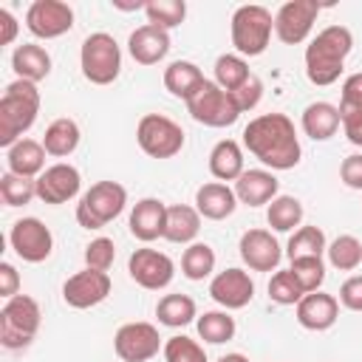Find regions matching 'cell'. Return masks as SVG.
Returning <instances> with one entry per match:
<instances>
[{
	"instance_id": "cell-11",
	"label": "cell",
	"mask_w": 362,
	"mask_h": 362,
	"mask_svg": "<svg viewBox=\"0 0 362 362\" xmlns=\"http://www.w3.org/2000/svg\"><path fill=\"white\" fill-rule=\"evenodd\" d=\"M161 348L158 328L153 322H124L113 334V351L122 362H150Z\"/></svg>"
},
{
	"instance_id": "cell-30",
	"label": "cell",
	"mask_w": 362,
	"mask_h": 362,
	"mask_svg": "<svg viewBox=\"0 0 362 362\" xmlns=\"http://www.w3.org/2000/svg\"><path fill=\"white\" fill-rule=\"evenodd\" d=\"M79 139H82L79 124H76L74 119H68V116H59V119H54V122L45 127L42 147H45V153L54 156V158H68V156L79 147Z\"/></svg>"
},
{
	"instance_id": "cell-44",
	"label": "cell",
	"mask_w": 362,
	"mask_h": 362,
	"mask_svg": "<svg viewBox=\"0 0 362 362\" xmlns=\"http://www.w3.org/2000/svg\"><path fill=\"white\" fill-rule=\"evenodd\" d=\"M232 96H235V105H238V110H240V113L255 110V107H257V102L263 99V82L252 74V76H249V82H246V85H240Z\"/></svg>"
},
{
	"instance_id": "cell-47",
	"label": "cell",
	"mask_w": 362,
	"mask_h": 362,
	"mask_svg": "<svg viewBox=\"0 0 362 362\" xmlns=\"http://www.w3.org/2000/svg\"><path fill=\"white\" fill-rule=\"evenodd\" d=\"M339 303L348 311H362V274H354L339 286Z\"/></svg>"
},
{
	"instance_id": "cell-32",
	"label": "cell",
	"mask_w": 362,
	"mask_h": 362,
	"mask_svg": "<svg viewBox=\"0 0 362 362\" xmlns=\"http://www.w3.org/2000/svg\"><path fill=\"white\" fill-rule=\"evenodd\" d=\"M195 328H198V337L204 342H209V345H223L238 331L235 317L229 311H204V314H198Z\"/></svg>"
},
{
	"instance_id": "cell-43",
	"label": "cell",
	"mask_w": 362,
	"mask_h": 362,
	"mask_svg": "<svg viewBox=\"0 0 362 362\" xmlns=\"http://www.w3.org/2000/svg\"><path fill=\"white\" fill-rule=\"evenodd\" d=\"M116 260V243L110 238H93L85 246V266L96 272H107Z\"/></svg>"
},
{
	"instance_id": "cell-45",
	"label": "cell",
	"mask_w": 362,
	"mask_h": 362,
	"mask_svg": "<svg viewBox=\"0 0 362 362\" xmlns=\"http://www.w3.org/2000/svg\"><path fill=\"white\" fill-rule=\"evenodd\" d=\"M339 178L348 189H359L362 192V153H351L342 158L339 164Z\"/></svg>"
},
{
	"instance_id": "cell-13",
	"label": "cell",
	"mask_w": 362,
	"mask_h": 362,
	"mask_svg": "<svg viewBox=\"0 0 362 362\" xmlns=\"http://www.w3.org/2000/svg\"><path fill=\"white\" fill-rule=\"evenodd\" d=\"M25 28L37 40H57L74 28V8L62 0H34L25 11Z\"/></svg>"
},
{
	"instance_id": "cell-27",
	"label": "cell",
	"mask_w": 362,
	"mask_h": 362,
	"mask_svg": "<svg viewBox=\"0 0 362 362\" xmlns=\"http://www.w3.org/2000/svg\"><path fill=\"white\" fill-rule=\"evenodd\" d=\"M11 68H14L17 79L40 82L51 74V54L37 42H23L11 54Z\"/></svg>"
},
{
	"instance_id": "cell-42",
	"label": "cell",
	"mask_w": 362,
	"mask_h": 362,
	"mask_svg": "<svg viewBox=\"0 0 362 362\" xmlns=\"http://www.w3.org/2000/svg\"><path fill=\"white\" fill-rule=\"evenodd\" d=\"M288 269H291V274L297 277V283L303 286L305 294L320 291V286L325 280V263H322V257H297V260H291Z\"/></svg>"
},
{
	"instance_id": "cell-5",
	"label": "cell",
	"mask_w": 362,
	"mask_h": 362,
	"mask_svg": "<svg viewBox=\"0 0 362 362\" xmlns=\"http://www.w3.org/2000/svg\"><path fill=\"white\" fill-rule=\"evenodd\" d=\"M42 322L40 303L28 294H17L3 303L0 308V345L8 351H20L31 345Z\"/></svg>"
},
{
	"instance_id": "cell-33",
	"label": "cell",
	"mask_w": 362,
	"mask_h": 362,
	"mask_svg": "<svg viewBox=\"0 0 362 362\" xmlns=\"http://www.w3.org/2000/svg\"><path fill=\"white\" fill-rule=\"evenodd\" d=\"M266 221L274 232H297L303 223V204L294 195H277L266 209Z\"/></svg>"
},
{
	"instance_id": "cell-4",
	"label": "cell",
	"mask_w": 362,
	"mask_h": 362,
	"mask_svg": "<svg viewBox=\"0 0 362 362\" xmlns=\"http://www.w3.org/2000/svg\"><path fill=\"white\" fill-rule=\"evenodd\" d=\"M272 31H274V17L266 6H257V3L238 6L229 23L232 45L240 57H260L269 48Z\"/></svg>"
},
{
	"instance_id": "cell-2",
	"label": "cell",
	"mask_w": 362,
	"mask_h": 362,
	"mask_svg": "<svg viewBox=\"0 0 362 362\" xmlns=\"http://www.w3.org/2000/svg\"><path fill=\"white\" fill-rule=\"evenodd\" d=\"M354 48V34L345 25H328L322 28L308 45H305V76L311 85H334L345 68V59Z\"/></svg>"
},
{
	"instance_id": "cell-40",
	"label": "cell",
	"mask_w": 362,
	"mask_h": 362,
	"mask_svg": "<svg viewBox=\"0 0 362 362\" xmlns=\"http://www.w3.org/2000/svg\"><path fill=\"white\" fill-rule=\"evenodd\" d=\"M305 297L303 286L297 283V277L291 274V269H283L277 274H272L269 280V300L277 305H297Z\"/></svg>"
},
{
	"instance_id": "cell-24",
	"label": "cell",
	"mask_w": 362,
	"mask_h": 362,
	"mask_svg": "<svg viewBox=\"0 0 362 362\" xmlns=\"http://www.w3.org/2000/svg\"><path fill=\"white\" fill-rule=\"evenodd\" d=\"M45 147L42 141H34V139H20L14 147L6 150V164H8V173L14 175H23V178H40L42 170H45Z\"/></svg>"
},
{
	"instance_id": "cell-8",
	"label": "cell",
	"mask_w": 362,
	"mask_h": 362,
	"mask_svg": "<svg viewBox=\"0 0 362 362\" xmlns=\"http://www.w3.org/2000/svg\"><path fill=\"white\" fill-rule=\"evenodd\" d=\"M189 116L204 127H229L238 122L240 110L235 105V96L215 85V79H206L189 99H187Z\"/></svg>"
},
{
	"instance_id": "cell-9",
	"label": "cell",
	"mask_w": 362,
	"mask_h": 362,
	"mask_svg": "<svg viewBox=\"0 0 362 362\" xmlns=\"http://www.w3.org/2000/svg\"><path fill=\"white\" fill-rule=\"evenodd\" d=\"M136 141L150 158H173L184 147V130L164 113H144L136 124Z\"/></svg>"
},
{
	"instance_id": "cell-16",
	"label": "cell",
	"mask_w": 362,
	"mask_h": 362,
	"mask_svg": "<svg viewBox=\"0 0 362 362\" xmlns=\"http://www.w3.org/2000/svg\"><path fill=\"white\" fill-rule=\"evenodd\" d=\"M79 187H82V175L74 164L68 161H57L51 167L42 170V175L37 178V198L42 204H51V206H59V204H68L79 195Z\"/></svg>"
},
{
	"instance_id": "cell-3",
	"label": "cell",
	"mask_w": 362,
	"mask_h": 362,
	"mask_svg": "<svg viewBox=\"0 0 362 362\" xmlns=\"http://www.w3.org/2000/svg\"><path fill=\"white\" fill-rule=\"evenodd\" d=\"M40 113V90L37 82L14 79L6 85L0 96V147H14L37 122Z\"/></svg>"
},
{
	"instance_id": "cell-14",
	"label": "cell",
	"mask_w": 362,
	"mask_h": 362,
	"mask_svg": "<svg viewBox=\"0 0 362 362\" xmlns=\"http://www.w3.org/2000/svg\"><path fill=\"white\" fill-rule=\"evenodd\" d=\"M127 272H130L133 283H139L141 288H147V291H161V288H167V286L173 283V277H175V263H173L164 252L141 246V249H136V252L130 255Z\"/></svg>"
},
{
	"instance_id": "cell-10",
	"label": "cell",
	"mask_w": 362,
	"mask_h": 362,
	"mask_svg": "<svg viewBox=\"0 0 362 362\" xmlns=\"http://www.w3.org/2000/svg\"><path fill=\"white\" fill-rule=\"evenodd\" d=\"M322 6L317 0H288L274 14V34L283 45H300L308 40Z\"/></svg>"
},
{
	"instance_id": "cell-37",
	"label": "cell",
	"mask_w": 362,
	"mask_h": 362,
	"mask_svg": "<svg viewBox=\"0 0 362 362\" xmlns=\"http://www.w3.org/2000/svg\"><path fill=\"white\" fill-rule=\"evenodd\" d=\"M144 14H147V23L156 25V28H178L187 17V3L184 0H150L144 6Z\"/></svg>"
},
{
	"instance_id": "cell-26",
	"label": "cell",
	"mask_w": 362,
	"mask_h": 362,
	"mask_svg": "<svg viewBox=\"0 0 362 362\" xmlns=\"http://www.w3.org/2000/svg\"><path fill=\"white\" fill-rule=\"evenodd\" d=\"M201 232V215L189 204H173L167 206V223H164V240L170 243H195Z\"/></svg>"
},
{
	"instance_id": "cell-31",
	"label": "cell",
	"mask_w": 362,
	"mask_h": 362,
	"mask_svg": "<svg viewBox=\"0 0 362 362\" xmlns=\"http://www.w3.org/2000/svg\"><path fill=\"white\" fill-rule=\"evenodd\" d=\"M156 317L167 328H184L192 320H198V305L189 294H164L156 303Z\"/></svg>"
},
{
	"instance_id": "cell-21",
	"label": "cell",
	"mask_w": 362,
	"mask_h": 362,
	"mask_svg": "<svg viewBox=\"0 0 362 362\" xmlns=\"http://www.w3.org/2000/svg\"><path fill=\"white\" fill-rule=\"evenodd\" d=\"M339 317V300L325 291H311L297 303V322L305 331H328Z\"/></svg>"
},
{
	"instance_id": "cell-48",
	"label": "cell",
	"mask_w": 362,
	"mask_h": 362,
	"mask_svg": "<svg viewBox=\"0 0 362 362\" xmlns=\"http://www.w3.org/2000/svg\"><path fill=\"white\" fill-rule=\"evenodd\" d=\"M339 107H362V71H359V74H351V76L342 82Z\"/></svg>"
},
{
	"instance_id": "cell-28",
	"label": "cell",
	"mask_w": 362,
	"mask_h": 362,
	"mask_svg": "<svg viewBox=\"0 0 362 362\" xmlns=\"http://www.w3.org/2000/svg\"><path fill=\"white\" fill-rule=\"evenodd\" d=\"M204 82H206L204 71H201L195 62H189V59H175V62H170V65L164 68V88H167L173 96L184 99V102H187Z\"/></svg>"
},
{
	"instance_id": "cell-19",
	"label": "cell",
	"mask_w": 362,
	"mask_h": 362,
	"mask_svg": "<svg viewBox=\"0 0 362 362\" xmlns=\"http://www.w3.org/2000/svg\"><path fill=\"white\" fill-rule=\"evenodd\" d=\"M164 223H167V204L158 198H141L130 209V235L141 243H150L156 238H164Z\"/></svg>"
},
{
	"instance_id": "cell-18",
	"label": "cell",
	"mask_w": 362,
	"mask_h": 362,
	"mask_svg": "<svg viewBox=\"0 0 362 362\" xmlns=\"http://www.w3.org/2000/svg\"><path fill=\"white\" fill-rule=\"evenodd\" d=\"M238 252L252 272H274L283 257V249L269 229H246L240 235Z\"/></svg>"
},
{
	"instance_id": "cell-38",
	"label": "cell",
	"mask_w": 362,
	"mask_h": 362,
	"mask_svg": "<svg viewBox=\"0 0 362 362\" xmlns=\"http://www.w3.org/2000/svg\"><path fill=\"white\" fill-rule=\"evenodd\" d=\"M328 255V263L339 272H354L359 263H362V243L354 238V235H339L328 243L325 249Z\"/></svg>"
},
{
	"instance_id": "cell-23",
	"label": "cell",
	"mask_w": 362,
	"mask_h": 362,
	"mask_svg": "<svg viewBox=\"0 0 362 362\" xmlns=\"http://www.w3.org/2000/svg\"><path fill=\"white\" fill-rule=\"evenodd\" d=\"M277 189H280V181L272 170H243V175L235 181L238 204H246V206L272 204L277 198Z\"/></svg>"
},
{
	"instance_id": "cell-46",
	"label": "cell",
	"mask_w": 362,
	"mask_h": 362,
	"mask_svg": "<svg viewBox=\"0 0 362 362\" xmlns=\"http://www.w3.org/2000/svg\"><path fill=\"white\" fill-rule=\"evenodd\" d=\"M339 119L348 141L362 147V107H339Z\"/></svg>"
},
{
	"instance_id": "cell-15",
	"label": "cell",
	"mask_w": 362,
	"mask_h": 362,
	"mask_svg": "<svg viewBox=\"0 0 362 362\" xmlns=\"http://www.w3.org/2000/svg\"><path fill=\"white\" fill-rule=\"evenodd\" d=\"M113 283L107 272H96V269H82L76 274H71L62 283V300L71 308H93L99 303L107 300Z\"/></svg>"
},
{
	"instance_id": "cell-50",
	"label": "cell",
	"mask_w": 362,
	"mask_h": 362,
	"mask_svg": "<svg viewBox=\"0 0 362 362\" xmlns=\"http://www.w3.org/2000/svg\"><path fill=\"white\" fill-rule=\"evenodd\" d=\"M17 31H20L17 17L8 8H0V48L3 45H11L17 40Z\"/></svg>"
},
{
	"instance_id": "cell-25",
	"label": "cell",
	"mask_w": 362,
	"mask_h": 362,
	"mask_svg": "<svg viewBox=\"0 0 362 362\" xmlns=\"http://www.w3.org/2000/svg\"><path fill=\"white\" fill-rule=\"evenodd\" d=\"M300 124H303V133L308 139L328 141L339 130V124H342L339 107L331 105V102H311V105H305V110L300 116Z\"/></svg>"
},
{
	"instance_id": "cell-22",
	"label": "cell",
	"mask_w": 362,
	"mask_h": 362,
	"mask_svg": "<svg viewBox=\"0 0 362 362\" xmlns=\"http://www.w3.org/2000/svg\"><path fill=\"white\" fill-rule=\"evenodd\" d=\"M195 209L206 221H223L238 209V195L223 181H206L195 189Z\"/></svg>"
},
{
	"instance_id": "cell-29",
	"label": "cell",
	"mask_w": 362,
	"mask_h": 362,
	"mask_svg": "<svg viewBox=\"0 0 362 362\" xmlns=\"http://www.w3.org/2000/svg\"><path fill=\"white\" fill-rule=\"evenodd\" d=\"M209 173L218 181H238L243 175V150L235 139H221L209 150Z\"/></svg>"
},
{
	"instance_id": "cell-17",
	"label": "cell",
	"mask_w": 362,
	"mask_h": 362,
	"mask_svg": "<svg viewBox=\"0 0 362 362\" xmlns=\"http://www.w3.org/2000/svg\"><path fill=\"white\" fill-rule=\"evenodd\" d=\"M209 297L223 308V311H238L246 308L255 297V283L249 272L243 269H223L209 280Z\"/></svg>"
},
{
	"instance_id": "cell-35",
	"label": "cell",
	"mask_w": 362,
	"mask_h": 362,
	"mask_svg": "<svg viewBox=\"0 0 362 362\" xmlns=\"http://www.w3.org/2000/svg\"><path fill=\"white\" fill-rule=\"evenodd\" d=\"M252 76L249 62L240 54H221L215 59V85H221L223 90L235 93L240 85H246Z\"/></svg>"
},
{
	"instance_id": "cell-39",
	"label": "cell",
	"mask_w": 362,
	"mask_h": 362,
	"mask_svg": "<svg viewBox=\"0 0 362 362\" xmlns=\"http://www.w3.org/2000/svg\"><path fill=\"white\" fill-rule=\"evenodd\" d=\"M0 198L6 206H25L37 198V178H23L14 173L0 175Z\"/></svg>"
},
{
	"instance_id": "cell-51",
	"label": "cell",
	"mask_w": 362,
	"mask_h": 362,
	"mask_svg": "<svg viewBox=\"0 0 362 362\" xmlns=\"http://www.w3.org/2000/svg\"><path fill=\"white\" fill-rule=\"evenodd\" d=\"M218 362H249V356H243V354H223Z\"/></svg>"
},
{
	"instance_id": "cell-7",
	"label": "cell",
	"mask_w": 362,
	"mask_h": 362,
	"mask_svg": "<svg viewBox=\"0 0 362 362\" xmlns=\"http://www.w3.org/2000/svg\"><path fill=\"white\" fill-rule=\"evenodd\" d=\"M79 68L90 85H110L122 71V48L107 31H93L82 40Z\"/></svg>"
},
{
	"instance_id": "cell-41",
	"label": "cell",
	"mask_w": 362,
	"mask_h": 362,
	"mask_svg": "<svg viewBox=\"0 0 362 362\" xmlns=\"http://www.w3.org/2000/svg\"><path fill=\"white\" fill-rule=\"evenodd\" d=\"M164 362H209L204 345H198L192 337L175 334L164 342Z\"/></svg>"
},
{
	"instance_id": "cell-6",
	"label": "cell",
	"mask_w": 362,
	"mask_h": 362,
	"mask_svg": "<svg viewBox=\"0 0 362 362\" xmlns=\"http://www.w3.org/2000/svg\"><path fill=\"white\" fill-rule=\"evenodd\" d=\"M127 206V189L119 181H96L76 204V223L82 229H102Z\"/></svg>"
},
{
	"instance_id": "cell-36",
	"label": "cell",
	"mask_w": 362,
	"mask_h": 362,
	"mask_svg": "<svg viewBox=\"0 0 362 362\" xmlns=\"http://www.w3.org/2000/svg\"><path fill=\"white\" fill-rule=\"evenodd\" d=\"M325 249H328V240H325V232L320 226H300L288 238L286 255H288V260H297V257H322Z\"/></svg>"
},
{
	"instance_id": "cell-49",
	"label": "cell",
	"mask_w": 362,
	"mask_h": 362,
	"mask_svg": "<svg viewBox=\"0 0 362 362\" xmlns=\"http://www.w3.org/2000/svg\"><path fill=\"white\" fill-rule=\"evenodd\" d=\"M20 294V274H17V269L11 266V263H0V297H6V300H11V297H17Z\"/></svg>"
},
{
	"instance_id": "cell-1",
	"label": "cell",
	"mask_w": 362,
	"mask_h": 362,
	"mask_svg": "<svg viewBox=\"0 0 362 362\" xmlns=\"http://www.w3.org/2000/svg\"><path fill=\"white\" fill-rule=\"evenodd\" d=\"M243 147L272 173L300 164V139L286 113H260L243 127Z\"/></svg>"
},
{
	"instance_id": "cell-20",
	"label": "cell",
	"mask_w": 362,
	"mask_h": 362,
	"mask_svg": "<svg viewBox=\"0 0 362 362\" xmlns=\"http://www.w3.org/2000/svg\"><path fill=\"white\" fill-rule=\"evenodd\" d=\"M127 51L139 65H158L170 54V31L144 23L127 37Z\"/></svg>"
},
{
	"instance_id": "cell-34",
	"label": "cell",
	"mask_w": 362,
	"mask_h": 362,
	"mask_svg": "<svg viewBox=\"0 0 362 362\" xmlns=\"http://www.w3.org/2000/svg\"><path fill=\"white\" fill-rule=\"evenodd\" d=\"M212 272H215V249L209 243H201V240L189 243L184 249V255H181V274L187 280L198 283V280L209 277Z\"/></svg>"
},
{
	"instance_id": "cell-12",
	"label": "cell",
	"mask_w": 362,
	"mask_h": 362,
	"mask_svg": "<svg viewBox=\"0 0 362 362\" xmlns=\"http://www.w3.org/2000/svg\"><path fill=\"white\" fill-rule=\"evenodd\" d=\"M8 243H11V249L20 260L42 263V260L51 257L54 235L40 218H20V221H14V226L8 232Z\"/></svg>"
}]
</instances>
